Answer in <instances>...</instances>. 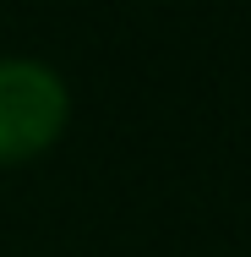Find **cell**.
<instances>
[{"label":"cell","instance_id":"cell-1","mask_svg":"<svg viewBox=\"0 0 251 257\" xmlns=\"http://www.w3.org/2000/svg\"><path fill=\"white\" fill-rule=\"evenodd\" d=\"M66 126V82L39 60H0V159L50 148Z\"/></svg>","mask_w":251,"mask_h":257}]
</instances>
